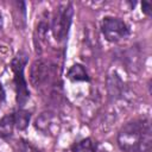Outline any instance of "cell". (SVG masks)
I'll list each match as a JSON object with an SVG mask.
<instances>
[{
    "mask_svg": "<svg viewBox=\"0 0 152 152\" xmlns=\"http://www.w3.org/2000/svg\"><path fill=\"white\" fill-rule=\"evenodd\" d=\"M151 141L148 120L131 121L118 134V144L124 152H151Z\"/></svg>",
    "mask_w": 152,
    "mask_h": 152,
    "instance_id": "1",
    "label": "cell"
},
{
    "mask_svg": "<svg viewBox=\"0 0 152 152\" xmlns=\"http://www.w3.org/2000/svg\"><path fill=\"white\" fill-rule=\"evenodd\" d=\"M27 63V56L24 52H19L11 63V68L13 71V81L15 87V101L19 107H24L30 99V90L27 87V82L24 75V69Z\"/></svg>",
    "mask_w": 152,
    "mask_h": 152,
    "instance_id": "2",
    "label": "cell"
},
{
    "mask_svg": "<svg viewBox=\"0 0 152 152\" xmlns=\"http://www.w3.org/2000/svg\"><path fill=\"white\" fill-rule=\"evenodd\" d=\"M74 8L71 4H59L53 13L51 21L52 36L57 42H63L66 39L72 21Z\"/></svg>",
    "mask_w": 152,
    "mask_h": 152,
    "instance_id": "3",
    "label": "cell"
},
{
    "mask_svg": "<svg viewBox=\"0 0 152 152\" xmlns=\"http://www.w3.org/2000/svg\"><path fill=\"white\" fill-rule=\"evenodd\" d=\"M101 30L104 38L110 43H116L129 34L127 24L118 17H104L101 24Z\"/></svg>",
    "mask_w": 152,
    "mask_h": 152,
    "instance_id": "4",
    "label": "cell"
},
{
    "mask_svg": "<svg viewBox=\"0 0 152 152\" xmlns=\"http://www.w3.org/2000/svg\"><path fill=\"white\" fill-rule=\"evenodd\" d=\"M52 76V65L46 59H36L30 69V82L36 88H42Z\"/></svg>",
    "mask_w": 152,
    "mask_h": 152,
    "instance_id": "5",
    "label": "cell"
},
{
    "mask_svg": "<svg viewBox=\"0 0 152 152\" xmlns=\"http://www.w3.org/2000/svg\"><path fill=\"white\" fill-rule=\"evenodd\" d=\"M34 127L45 135H55L59 131V120L52 112H43L34 120Z\"/></svg>",
    "mask_w": 152,
    "mask_h": 152,
    "instance_id": "6",
    "label": "cell"
},
{
    "mask_svg": "<svg viewBox=\"0 0 152 152\" xmlns=\"http://www.w3.org/2000/svg\"><path fill=\"white\" fill-rule=\"evenodd\" d=\"M68 78L72 82H89V75L82 64H74L68 71Z\"/></svg>",
    "mask_w": 152,
    "mask_h": 152,
    "instance_id": "7",
    "label": "cell"
},
{
    "mask_svg": "<svg viewBox=\"0 0 152 152\" xmlns=\"http://www.w3.org/2000/svg\"><path fill=\"white\" fill-rule=\"evenodd\" d=\"M14 118L13 113L12 114H6L1 120H0V138L7 139L12 135L13 129H14Z\"/></svg>",
    "mask_w": 152,
    "mask_h": 152,
    "instance_id": "8",
    "label": "cell"
},
{
    "mask_svg": "<svg viewBox=\"0 0 152 152\" xmlns=\"http://www.w3.org/2000/svg\"><path fill=\"white\" fill-rule=\"evenodd\" d=\"M13 118H14V126H15V128L19 129V131H24L28 126V124H30L31 113L28 110H25V109L20 108L15 113H13Z\"/></svg>",
    "mask_w": 152,
    "mask_h": 152,
    "instance_id": "9",
    "label": "cell"
},
{
    "mask_svg": "<svg viewBox=\"0 0 152 152\" xmlns=\"http://www.w3.org/2000/svg\"><path fill=\"white\" fill-rule=\"evenodd\" d=\"M49 28H50L49 23L45 19H42L39 21V24L37 25L36 33H34V42H36V46H37V52L39 51V44H40V42H43L46 38V34H48Z\"/></svg>",
    "mask_w": 152,
    "mask_h": 152,
    "instance_id": "10",
    "label": "cell"
},
{
    "mask_svg": "<svg viewBox=\"0 0 152 152\" xmlns=\"http://www.w3.org/2000/svg\"><path fill=\"white\" fill-rule=\"evenodd\" d=\"M71 152H96V146L94 145L91 139L87 138V139H83L76 142L72 146Z\"/></svg>",
    "mask_w": 152,
    "mask_h": 152,
    "instance_id": "11",
    "label": "cell"
},
{
    "mask_svg": "<svg viewBox=\"0 0 152 152\" xmlns=\"http://www.w3.org/2000/svg\"><path fill=\"white\" fill-rule=\"evenodd\" d=\"M17 152H40L36 146H33L30 141L19 140L17 144Z\"/></svg>",
    "mask_w": 152,
    "mask_h": 152,
    "instance_id": "12",
    "label": "cell"
},
{
    "mask_svg": "<svg viewBox=\"0 0 152 152\" xmlns=\"http://www.w3.org/2000/svg\"><path fill=\"white\" fill-rule=\"evenodd\" d=\"M151 8H152L151 2H148V1H142L141 2V11L146 15H151Z\"/></svg>",
    "mask_w": 152,
    "mask_h": 152,
    "instance_id": "13",
    "label": "cell"
},
{
    "mask_svg": "<svg viewBox=\"0 0 152 152\" xmlns=\"http://www.w3.org/2000/svg\"><path fill=\"white\" fill-rule=\"evenodd\" d=\"M5 97H6V95H5V90H4V88H2V86H1V83H0V103L5 100Z\"/></svg>",
    "mask_w": 152,
    "mask_h": 152,
    "instance_id": "14",
    "label": "cell"
}]
</instances>
